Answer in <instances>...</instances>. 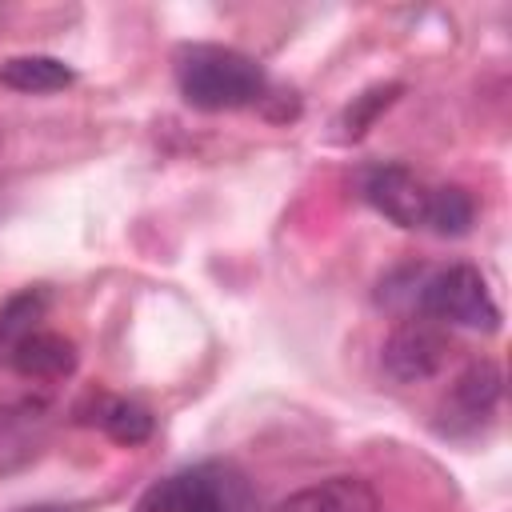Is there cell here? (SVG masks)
Segmentation results:
<instances>
[{"instance_id":"6da1fadb","label":"cell","mask_w":512,"mask_h":512,"mask_svg":"<svg viewBox=\"0 0 512 512\" xmlns=\"http://www.w3.org/2000/svg\"><path fill=\"white\" fill-rule=\"evenodd\" d=\"M176 88L184 104L200 112L252 108L268 96V76L260 60L224 44H184L176 52Z\"/></svg>"},{"instance_id":"7a4b0ae2","label":"cell","mask_w":512,"mask_h":512,"mask_svg":"<svg viewBox=\"0 0 512 512\" xmlns=\"http://www.w3.org/2000/svg\"><path fill=\"white\" fill-rule=\"evenodd\" d=\"M416 308L432 324H452V328H472V332H496L500 328V308L488 292V280L472 264H448L432 276H424L412 292Z\"/></svg>"},{"instance_id":"3957f363","label":"cell","mask_w":512,"mask_h":512,"mask_svg":"<svg viewBox=\"0 0 512 512\" xmlns=\"http://www.w3.org/2000/svg\"><path fill=\"white\" fill-rule=\"evenodd\" d=\"M452 356V340L440 324L432 320H404L388 332L380 348V364L396 384H424L432 380Z\"/></svg>"},{"instance_id":"277c9868","label":"cell","mask_w":512,"mask_h":512,"mask_svg":"<svg viewBox=\"0 0 512 512\" xmlns=\"http://www.w3.org/2000/svg\"><path fill=\"white\" fill-rule=\"evenodd\" d=\"M432 184H424L412 168L404 164H376L360 176V196L388 216L400 228H424V208H428Z\"/></svg>"},{"instance_id":"5b68a950","label":"cell","mask_w":512,"mask_h":512,"mask_svg":"<svg viewBox=\"0 0 512 512\" xmlns=\"http://www.w3.org/2000/svg\"><path fill=\"white\" fill-rule=\"evenodd\" d=\"M504 396V372L492 360H476L468 364L444 400V432H464V428H480V420L492 416V408Z\"/></svg>"},{"instance_id":"8992f818","label":"cell","mask_w":512,"mask_h":512,"mask_svg":"<svg viewBox=\"0 0 512 512\" xmlns=\"http://www.w3.org/2000/svg\"><path fill=\"white\" fill-rule=\"evenodd\" d=\"M272 512H380V496L364 476H328L288 492Z\"/></svg>"},{"instance_id":"52a82bcc","label":"cell","mask_w":512,"mask_h":512,"mask_svg":"<svg viewBox=\"0 0 512 512\" xmlns=\"http://www.w3.org/2000/svg\"><path fill=\"white\" fill-rule=\"evenodd\" d=\"M76 344L60 332H48V328H36L28 332L12 352H8V368L20 372L24 380H60V376H72L76 372Z\"/></svg>"},{"instance_id":"ba28073f","label":"cell","mask_w":512,"mask_h":512,"mask_svg":"<svg viewBox=\"0 0 512 512\" xmlns=\"http://www.w3.org/2000/svg\"><path fill=\"white\" fill-rule=\"evenodd\" d=\"M216 468L220 464H196V468L156 480L152 488H144V496L136 500L132 512H196L216 484Z\"/></svg>"},{"instance_id":"9c48e42d","label":"cell","mask_w":512,"mask_h":512,"mask_svg":"<svg viewBox=\"0 0 512 512\" xmlns=\"http://www.w3.org/2000/svg\"><path fill=\"white\" fill-rule=\"evenodd\" d=\"M76 80V72L60 56L44 52H20L0 60V88L24 92V96H44V92H64Z\"/></svg>"},{"instance_id":"30bf717a","label":"cell","mask_w":512,"mask_h":512,"mask_svg":"<svg viewBox=\"0 0 512 512\" xmlns=\"http://www.w3.org/2000/svg\"><path fill=\"white\" fill-rule=\"evenodd\" d=\"M48 288H20V292H12L4 304H0V360L8 364V352L28 336V332H36L40 328V320H44V312H48Z\"/></svg>"},{"instance_id":"8fae6325","label":"cell","mask_w":512,"mask_h":512,"mask_svg":"<svg viewBox=\"0 0 512 512\" xmlns=\"http://www.w3.org/2000/svg\"><path fill=\"white\" fill-rule=\"evenodd\" d=\"M476 220V200L460 188V184H440L428 192V208H424V228L436 236H464Z\"/></svg>"},{"instance_id":"7c38bea8","label":"cell","mask_w":512,"mask_h":512,"mask_svg":"<svg viewBox=\"0 0 512 512\" xmlns=\"http://www.w3.org/2000/svg\"><path fill=\"white\" fill-rule=\"evenodd\" d=\"M96 424L104 428L108 440H116V444H124V448L144 444V440L152 436V428H156L152 412H148L144 404H136V400H124V396L100 400V404H96Z\"/></svg>"},{"instance_id":"4fadbf2b","label":"cell","mask_w":512,"mask_h":512,"mask_svg":"<svg viewBox=\"0 0 512 512\" xmlns=\"http://www.w3.org/2000/svg\"><path fill=\"white\" fill-rule=\"evenodd\" d=\"M400 96V84H380V88H368V92H360L348 108H344V116L336 120V128H340V140H360L368 128H372V120L392 104Z\"/></svg>"},{"instance_id":"5bb4252c","label":"cell","mask_w":512,"mask_h":512,"mask_svg":"<svg viewBox=\"0 0 512 512\" xmlns=\"http://www.w3.org/2000/svg\"><path fill=\"white\" fill-rule=\"evenodd\" d=\"M196 512H256V504H252V492H248L244 476L236 468L220 464L216 468V484H212V492L204 496V504Z\"/></svg>"},{"instance_id":"9a60e30c","label":"cell","mask_w":512,"mask_h":512,"mask_svg":"<svg viewBox=\"0 0 512 512\" xmlns=\"http://www.w3.org/2000/svg\"><path fill=\"white\" fill-rule=\"evenodd\" d=\"M24 512H72V508H56V504H36V508H24Z\"/></svg>"}]
</instances>
